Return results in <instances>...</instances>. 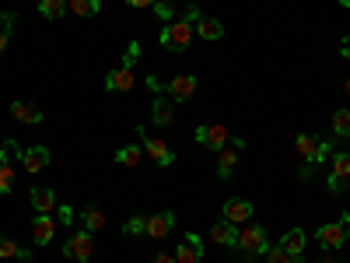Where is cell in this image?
<instances>
[{
    "instance_id": "6da1fadb",
    "label": "cell",
    "mask_w": 350,
    "mask_h": 263,
    "mask_svg": "<svg viewBox=\"0 0 350 263\" xmlns=\"http://www.w3.org/2000/svg\"><path fill=\"white\" fill-rule=\"evenodd\" d=\"M196 18H200V8H189L186 11V18H175V21H168L165 28H161V46L165 49H172V53H186L189 49V42H193V36H196Z\"/></svg>"
},
{
    "instance_id": "7a4b0ae2",
    "label": "cell",
    "mask_w": 350,
    "mask_h": 263,
    "mask_svg": "<svg viewBox=\"0 0 350 263\" xmlns=\"http://www.w3.org/2000/svg\"><path fill=\"white\" fill-rule=\"evenodd\" d=\"M295 148H298V155L308 162V165L301 168V175H308L312 165H319V162L329 155V144H326V140H319V137H312V134H298V137H295Z\"/></svg>"
},
{
    "instance_id": "3957f363",
    "label": "cell",
    "mask_w": 350,
    "mask_h": 263,
    "mask_svg": "<svg viewBox=\"0 0 350 263\" xmlns=\"http://www.w3.org/2000/svg\"><path fill=\"white\" fill-rule=\"evenodd\" d=\"M347 228H350V214H343V221L319 225V228H315V239H319V246H323L326 253H333V249H340V246L347 242Z\"/></svg>"
},
{
    "instance_id": "277c9868",
    "label": "cell",
    "mask_w": 350,
    "mask_h": 263,
    "mask_svg": "<svg viewBox=\"0 0 350 263\" xmlns=\"http://www.w3.org/2000/svg\"><path fill=\"white\" fill-rule=\"evenodd\" d=\"M242 253H249V256H262L270 249V239H267V228H259V225H245L242 231H239V242H235Z\"/></svg>"
},
{
    "instance_id": "5b68a950",
    "label": "cell",
    "mask_w": 350,
    "mask_h": 263,
    "mask_svg": "<svg viewBox=\"0 0 350 263\" xmlns=\"http://www.w3.org/2000/svg\"><path fill=\"white\" fill-rule=\"evenodd\" d=\"M137 134H140V144H144V151H148V158H151L158 168H168V165L175 162V151L168 148L161 137H148V130H144V127H137Z\"/></svg>"
},
{
    "instance_id": "8992f818",
    "label": "cell",
    "mask_w": 350,
    "mask_h": 263,
    "mask_svg": "<svg viewBox=\"0 0 350 263\" xmlns=\"http://www.w3.org/2000/svg\"><path fill=\"white\" fill-rule=\"evenodd\" d=\"M193 137H196V144H200V148H211V151H221V148H228V140H231L228 127H221V123H200Z\"/></svg>"
},
{
    "instance_id": "52a82bcc",
    "label": "cell",
    "mask_w": 350,
    "mask_h": 263,
    "mask_svg": "<svg viewBox=\"0 0 350 263\" xmlns=\"http://www.w3.org/2000/svg\"><path fill=\"white\" fill-rule=\"evenodd\" d=\"M92 253H95V242H92V231H74V236L64 242V256L67 260H77V263H88L92 260Z\"/></svg>"
},
{
    "instance_id": "ba28073f",
    "label": "cell",
    "mask_w": 350,
    "mask_h": 263,
    "mask_svg": "<svg viewBox=\"0 0 350 263\" xmlns=\"http://www.w3.org/2000/svg\"><path fill=\"white\" fill-rule=\"evenodd\" d=\"M193 92H196V74H179L165 84V95L172 102H186V99H193Z\"/></svg>"
},
{
    "instance_id": "9c48e42d",
    "label": "cell",
    "mask_w": 350,
    "mask_h": 263,
    "mask_svg": "<svg viewBox=\"0 0 350 263\" xmlns=\"http://www.w3.org/2000/svg\"><path fill=\"white\" fill-rule=\"evenodd\" d=\"M221 218H228L231 225H242V221H249V218H252V200H242V197H231V200H224Z\"/></svg>"
},
{
    "instance_id": "30bf717a",
    "label": "cell",
    "mask_w": 350,
    "mask_h": 263,
    "mask_svg": "<svg viewBox=\"0 0 350 263\" xmlns=\"http://www.w3.org/2000/svg\"><path fill=\"white\" fill-rule=\"evenodd\" d=\"M133 84H137L133 67H123V64H120L116 71H109V74H105V92H123V95H126Z\"/></svg>"
},
{
    "instance_id": "8fae6325",
    "label": "cell",
    "mask_w": 350,
    "mask_h": 263,
    "mask_svg": "<svg viewBox=\"0 0 350 263\" xmlns=\"http://www.w3.org/2000/svg\"><path fill=\"white\" fill-rule=\"evenodd\" d=\"M175 228V214L172 211H158L154 218H148V231H144V236H148V239H165L168 236V231Z\"/></svg>"
},
{
    "instance_id": "7c38bea8",
    "label": "cell",
    "mask_w": 350,
    "mask_h": 263,
    "mask_svg": "<svg viewBox=\"0 0 350 263\" xmlns=\"http://www.w3.org/2000/svg\"><path fill=\"white\" fill-rule=\"evenodd\" d=\"M175 263H203V246H200V236L189 231L186 242L175 249Z\"/></svg>"
},
{
    "instance_id": "4fadbf2b",
    "label": "cell",
    "mask_w": 350,
    "mask_h": 263,
    "mask_svg": "<svg viewBox=\"0 0 350 263\" xmlns=\"http://www.w3.org/2000/svg\"><path fill=\"white\" fill-rule=\"evenodd\" d=\"M21 165H25V172H42L46 165H49V148H42V144H36V148H25V155H21Z\"/></svg>"
},
{
    "instance_id": "5bb4252c",
    "label": "cell",
    "mask_w": 350,
    "mask_h": 263,
    "mask_svg": "<svg viewBox=\"0 0 350 263\" xmlns=\"http://www.w3.org/2000/svg\"><path fill=\"white\" fill-rule=\"evenodd\" d=\"M151 120H154V127H168L175 120V102L168 95H158L151 102Z\"/></svg>"
},
{
    "instance_id": "9a60e30c",
    "label": "cell",
    "mask_w": 350,
    "mask_h": 263,
    "mask_svg": "<svg viewBox=\"0 0 350 263\" xmlns=\"http://www.w3.org/2000/svg\"><path fill=\"white\" fill-rule=\"evenodd\" d=\"M211 239H214L217 246H235V242H239V228L231 225L228 218H221V221L211 225Z\"/></svg>"
},
{
    "instance_id": "2e32d148",
    "label": "cell",
    "mask_w": 350,
    "mask_h": 263,
    "mask_svg": "<svg viewBox=\"0 0 350 263\" xmlns=\"http://www.w3.org/2000/svg\"><path fill=\"white\" fill-rule=\"evenodd\" d=\"M305 242H308V236H305L301 228H291V231H284V236H280V249L287 256H295V260L305 253Z\"/></svg>"
},
{
    "instance_id": "e0dca14e",
    "label": "cell",
    "mask_w": 350,
    "mask_h": 263,
    "mask_svg": "<svg viewBox=\"0 0 350 263\" xmlns=\"http://www.w3.org/2000/svg\"><path fill=\"white\" fill-rule=\"evenodd\" d=\"M224 36V25L217 21V18H196V39H203V42H217Z\"/></svg>"
},
{
    "instance_id": "ac0fdd59",
    "label": "cell",
    "mask_w": 350,
    "mask_h": 263,
    "mask_svg": "<svg viewBox=\"0 0 350 263\" xmlns=\"http://www.w3.org/2000/svg\"><path fill=\"white\" fill-rule=\"evenodd\" d=\"M11 116L18 123H28V127H39L42 123V109H36L32 102H11Z\"/></svg>"
},
{
    "instance_id": "d6986e66",
    "label": "cell",
    "mask_w": 350,
    "mask_h": 263,
    "mask_svg": "<svg viewBox=\"0 0 350 263\" xmlns=\"http://www.w3.org/2000/svg\"><path fill=\"white\" fill-rule=\"evenodd\" d=\"M32 208H36V214L56 211V190H53V186H36V190H32Z\"/></svg>"
},
{
    "instance_id": "ffe728a7",
    "label": "cell",
    "mask_w": 350,
    "mask_h": 263,
    "mask_svg": "<svg viewBox=\"0 0 350 263\" xmlns=\"http://www.w3.org/2000/svg\"><path fill=\"white\" fill-rule=\"evenodd\" d=\"M32 236H36L39 246H46V242L56 236V218H49V214H36V221H32Z\"/></svg>"
},
{
    "instance_id": "44dd1931",
    "label": "cell",
    "mask_w": 350,
    "mask_h": 263,
    "mask_svg": "<svg viewBox=\"0 0 350 263\" xmlns=\"http://www.w3.org/2000/svg\"><path fill=\"white\" fill-rule=\"evenodd\" d=\"M235 165H239V148H221L217 151V179H231Z\"/></svg>"
},
{
    "instance_id": "7402d4cb",
    "label": "cell",
    "mask_w": 350,
    "mask_h": 263,
    "mask_svg": "<svg viewBox=\"0 0 350 263\" xmlns=\"http://www.w3.org/2000/svg\"><path fill=\"white\" fill-rule=\"evenodd\" d=\"M67 11L77 18H95L102 11V0H67Z\"/></svg>"
},
{
    "instance_id": "603a6c76",
    "label": "cell",
    "mask_w": 350,
    "mask_h": 263,
    "mask_svg": "<svg viewBox=\"0 0 350 263\" xmlns=\"http://www.w3.org/2000/svg\"><path fill=\"white\" fill-rule=\"evenodd\" d=\"M140 158H144V144H123V148L116 151V162H120V165H126V168L140 165Z\"/></svg>"
},
{
    "instance_id": "cb8c5ba5",
    "label": "cell",
    "mask_w": 350,
    "mask_h": 263,
    "mask_svg": "<svg viewBox=\"0 0 350 263\" xmlns=\"http://www.w3.org/2000/svg\"><path fill=\"white\" fill-rule=\"evenodd\" d=\"M0 260H21V263H28V260H32V253L21 249L18 242H11V239L0 236Z\"/></svg>"
},
{
    "instance_id": "d4e9b609",
    "label": "cell",
    "mask_w": 350,
    "mask_h": 263,
    "mask_svg": "<svg viewBox=\"0 0 350 263\" xmlns=\"http://www.w3.org/2000/svg\"><path fill=\"white\" fill-rule=\"evenodd\" d=\"M39 14L49 21H60L67 14V0H39Z\"/></svg>"
},
{
    "instance_id": "484cf974",
    "label": "cell",
    "mask_w": 350,
    "mask_h": 263,
    "mask_svg": "<svg viewBox=\"0 0 350 263\" xmlns=\"http://www.w3.org/2000/svg\"><path fill=\"white\" fill-rule=\"evenodd\" d=\"M21 148H18V144L14 140H4V144H0V165H14V162H21Z\"/></svg>"
},
{
    "instance_id": "4316f807",
    "label": "cell",
    "mask_w": 350,
    "mask_h": 263,
    "mask_svg": "<svg viewBox=\"0 0 350 263\" xmlns=\"http://www.w3.org/2000/svg\"><path fill=\"white\" fill-rule=\"evenodd\" d=\"M333 137H350V109L333 112Z\"/></svg>"
},
{
    "instance_id": "83f0119b",
    "label": "cell",
    "mask_w": 350,
    "mask_h": 263,
    "mask_svg": "<svg viewBox=\"0 0 350 263\" xmlns=\"http://www.w3.org/2000/svg\"><path fill=\"white\" fill-rule=\"evenodd\" d=\"M333 175H340V179H350V151H336L333 155Z\"/></svg>"
},
{
    "instance_id": "f1b7e54d",
    "label": "cell",
    "mask_w": 350,
    "mask_h": 263,
    "mask_svg": "<svg viewBox=\"0 0 350 263\" xmlns=\"http://www.w3.org/2000/svg\"><path fill=\"white\" fill-rule=\"evenodd\" d=\"M81 221H84L88 231H98V228L105 225V214H102V208H88V211L81 214Z\"/></svg>"
},
{
    "instance_id": "f546056e",
    "label": "cell",
    "mask_w": 350,
    "mask_h": 263,
    "mask_svg": "<svg viewBox=\"0 0 350 263\" xmlns=\"http://www.w3.org/2000/svg\"><path fill=\"white\" fill-rule=\"evenodd\" d=\"M14 190V165H0V197Z\"/></svg>"
},
{
    "instance_id": "4dcf8cb0",
    "label": "cell",
    "mask_w": 350,
    "mask_h": 263,
    "mask_svg": "<svg viewBox=\"0 0 350 263\" xmlns=\"http://www.w3.org/2000/svg\"><path fill=\"white\" fill-rule=\"evenodd\" d=\"M123 231L126 236H144V231H148V218H140V214H133L126 225H123Z\"/></svg>"
},
{
    "instance_id": "1f68e13d",
    "label": "cell",
    "mask_w": 350,
    "mask_h": 263,
    "mask_svg": "<svg viewBox=\"0 0 350 263\" xmlns=\"http://www.w3.org/2000/svg\"><path fill=\"white\" fill-rule=\"evenodd\" d=\"M262 260H267V263H295V256H287L280 246H270L267 253H262Z\"/></svg>"
},
{
    "instance_id": "d6a6232c",
    "label": "cell",
    "mask_w": 350,
    "mask_h": 263,
    "mask_svg": "<svg viewBox=\"0 0 350 263\" xmlns=\"http://www.w3.org/2000/svg\"><path fill=\"white\" fill-rule=\"evenodd\" d=\"M161 21H172L175 18V8H172V0H154V8H151Z\"/></svg>"
},
{
    "instance_id": "836d02e7",
    "label": "cell",
    "mask_w": 350,
    "mask_h": 263,
    "mask_svg": "<svg viewBox=\"0 0 350 263\" xmlns=\"http://www.w3.org/2000/svg\"><path fill=\"white\" fill-rule=\"evenodd\" d=\"M14 21H18V14L14 11H0V32H14Z\"/></svg>"
},
{
    "instance_id": "e575fe53",
    "label": "cell",
    "mask_w": 350,
    "mask_h": 263,
    "mask_svg": "<svg viewBox=\"0 0 350 263\" xmlns=\"http://www.w3.org/2000/svg\"><path fill=\"white\" fill-rule=\"evenodd\" d=\"M137 60H140V42L133 39V42L126 46V56H123V67H133Z\"/></svg>"
},
{
    "instance_id": "d590c367",
    "label": "cell",
    "mask_w": 350,
    "mask_h": 263,
    "mask_svg": "<svg viewBox=\"0 0 350 263\" xmlns=\"http://www.w3.org/2000/svg\"><path fill=\"white\" fill-rule=\"evenodd\" d=\"M56 221L74 225V208H70V203H56Z\"/></svg>"
},
{
    "instance_id": "8d00e7d4",
    "label": "cell",
    "mask_w": 350,
    "mask_h": 263,
    "mask_svg": "<svg viewBox=\"0 0 350 263\" xmlns=\"http://www.w3.org/2000/svg\"><path fill=\"white\" fill-rule=\"evenodd\" d=\"M326 183H329V190H333V193H347V179H340V175H333V172H329V175H326Z\"/></svg>"
},
{
    "instance_id": "74e56055",
    "label": "cell",
    "mask_w": 350,
    "mask_h": 263,
    "mask_svg": "<svg viewBox=\"0 0 350 263\" xmlns=\"http://www.w3.org/2000/svg\"><path fill=\"white\" fill-rule=\"evenodd\" d=\"M148 88H151L154 95H165V84H161L158 77H151V74H148Z\"/></svg>"
},
{
    "instance_id": "f35d334b",
    "label": "cell",
    "mask_w": 350,
    "mask_h": 263,
    "mask_svg": "<svg viewBox=\"0 0 350 263\" xmlns=\"http://www.w3.org/2000/svg\"><path fill=\"white\" fill-rule=\"evenodd\" d=\"M130 8H154V0H126Z\"/></svg>"
},
{
    "instance_id": "ab89813d",
    "label": "cell",
    "mask_w": 350,
    "mask_h": 263,
    "mask_svg": "<svg viewBox=\"0 0 350 263\" xmlns=\"http://www.w3.org/2000/svg\"><path fill=\"white\" fill-rule=\"evenodd\" d=\"M154 263H175V256H172V253H158Z\"/></svg>"
},
{
    "instance_id": "60d3db41",
    "label": "cell",
    "mask_w": 350,
    "mask_h": 263,
    "mask_svg": "<svg viewBox=\"0 0 350 263\" xmlns=\"http://www.w3.org/2000/svg\"><path fill=\"white\" fill-rule=\"evenodd\" d=\"M340 56H343V60L350 64V42H343V49H340Z\"/></svg>"
},
{
    "instance_id": "b9f144b4",
    "label": "cell",
    "mask_w": 350,
    "mask_h": 263,
    "mask_svg": "<svg viewBox=\"0 0 350 263\" xmlns=\"http://www.w3.org/2000/svg\"><path fill=\"white\" fill-rule=\"evenodd\" d=\"M8 39H11L8 32H0V53H4V49H8Z\"/></svg>"
},
{
    "instance_id": "7bdbcfd3",
    "label": "cell",
    "mask_w": 350,
    "mask_h": 263,
    "mask_svg": "<svg viewBox=\"0 0 350 263\" xmlns=\"http://www.w3.org/2000/svg\"><path fill=\"white\" fill-rule=\"evenodd\" d=\"M343 95H350V77H343Z\"/></svg>"
},
{
    "instance_id": "ee69618b",
    "label": "cell",
    "mask_w": 350,
    "mask_h": 263,
    "mask_svg": "<svg viewBox=\"0 0 350 263\" xmlns=\"http://www.w3.org/2000/svg\"><path fill=\"white\" fill-rule=\"evenodd\" d=\"M336 4H340L343 11H350V0H336Z\"/></svg>"
},
{
    "instance_id": "f6af8a7d",
    "label": "cell",
    "mask_w": 350,
    "mask_h": 263,
    "mask_svg": "<svg viewBox=\"0 0 350 263\" xmlns=\"http://www.w3.org/2000/svg\"><path fill=\"white\" fill-rule=\"evenodd\" d=\"M323 263H336V260H333V256H326V260H323Z\"/></svg>"
},
{
    "instance_id": "bcb514c9",
    "label": "cell",
    "mask_w": 350,
    "mask_h": 263,
    "mask_svg": "<svg viewBox=\"0 0 350 263\" xmlns=\"http://www.w3.org/2000/svg\"><path fill=\"white\" fill-rule=\"evenodd\" d=\"M347 242H350V228H347Z\"/></svg>"
},
{
    "instance_id": "7dc6e473",
    "label": "cell",
    "mask_w": 350,
    "mask_h": 263,
    "mask_svg": "<svg viewBox=\"0 0 350 263\" xmlns=\"http://www.w3.org/2000/svg\"><path fill=\"white\" fill-rule=\"evenodd\" d=\"M245 263H256V260H245Z\"/></svg>"
},
{
    "instance_id": "c3c4849f",
    "label": "cell",
    "mask_w": 350,
    "mask_h": 263,
    "mask_svg": "<svg viewBox=\"0 0 350 263\" xmlns=\"http://www.w3.org/2000/svg\"><path fill=\"white\" fill-rule=\"evenodd\" d=\"M295 263H301V256H298V260H295Z\"/></svg>"
},
{
    "instance_id": "681fc988",
    "label": "cell",
    "mask_w": 350,
    "mask_h": 263,
    "mask_svg": "<svg viewBox=\"0 0 350 263\" xmlns=\"http://www.w3.org/2000/svg\"><path fill=\"white\" fill-rule=\"evenodd\" d=\"M343 263H347V260H343Z\"/></svg>"
}]
</instances>
